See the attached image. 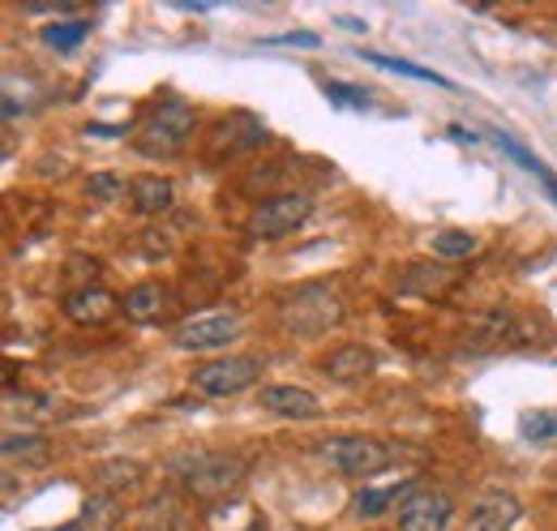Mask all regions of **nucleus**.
<instances>
[{
  "mask_svg": "<svg viewBox=\"0 0 557 531\" xmlns=\"http://www.w3.org/2000/svg\"><path fill=\"white\" fill-rule=\"evenodd\" d=\"M455 519V502L437 489H412L399 502V531H446Z\"/></svg>",
  "mask_w": 557,
  "mask_h": 531,
  "instance_id": "nucleus-8",
  "label": "nucleus"
},
{
  "mask_svg": "<svg viewBox=\"0 0 557 531\" xmlns=\"http://www.w3.org/2000/svg\"><path fill=\"white\" fill-rule=\"evenodd\" d=\"M309 214H313V201L305 194H275V198H262L253 206V214L245 219V232L253 240H283L296 227H305Z\"/></svg>",
  "mask_w": 557,
  "mask_h": 531,
  "instance_id": "nucleus-5",
  "label": "nucleus"
},
{
  "mask_svg": "<svg viewBox=\"0 0 557 531\" xmlns=\"http://www.w3.org/2000/svg\"><path fill=\"white\" fill-rule=\"evenodd\" d=\"M450 287H455V270H450V266L412 262V266H404V274H399V292H408V296H424V300L446 296Z\"/></svg>",
  "mask_w": 557,
  "mask_h": 531,
  "instance_id": "nucleus-13",
  "label": "nucleus"
},
{
  "mask_svg": "<svg viewBox=\"0 0 557 531\" xmlns=\"http://www.w3.org/2000/svg\"><path fill=\"white\" fill-rule=\"evenodd\" d=\"M129 206L138 214H168L176 206V185L168 176H138L129 185Z\"/></svg>",
  "mask_w": 557,
  "mask_h": 531,
  "instance_id": "nucleus-14",
  "label": "nucleus"
},
{
  "mask_svg": "<svg viewBox=\"0 0 557 531\" xmlns=\"http://www.w3.org/2000/svg\"><path fill=\"white\" fill-rule=\"evenodd\" d=\"M545 189H549V198L557 201V181H554V172H549V176H545Z\"/></svg>",
  "mask_w": 557,
  "mask_h": 531,
  "instance_id": "nucleus-33",
  "label": "nucleus"
},
{
  "mask_svg": "<svg viewBox=\"0 0 557 531\" xmlns=\"http://www.w3.org/2000/svg\"><path fill=\"white\" fill-rule=\"evenodd\" d=\"M181 528V502L172 493H159L154 502L141 506V528L138 531H176Z\"/></svg>",
  "mask_w": 557,
  "mask_h": 531,
  "instance_id": "nucleus-19",
  "label": "nucleus"
},
{
  "mask_svg": "<svg viewBox=\"0 0 557 531\" xmlns=\"http://www.w3.org/2000/svg\"><path fill=\"white\" fill-rule=\"evenodd\" d=\"M339 26H348V30H364V22H360V17H339Z\"/></svg>",
  "mask_w": 557,
  "mask_h": 531,
  "instance_id": "nucleus-32",
  "label": "nucleus"
},
{
  "mask_svg": "<svg viewBox=\"0 0 557 531\" xmlns=\"http://www.w3.org/2000/svg\"><path fill=\"white\" fill-rule=\"evenodd\" d=\"M554 429H557L554 416H541V411L536 416H523V437H549Z\"/></svg>",
  "mask_w": 557,
  "mask_h": 531,
  "instance_id": "nucleus-30",
  "label": "nucleus"
},
{
  "mask_svg": "<svg viewBox=\"0 0 557 531\" xmlns=\"http://www.w3.org/2000/svg\"><path fill=\"white\" fill-rule=\"evenodd\" d=\"M86 30H90V26H86L82 17H77V22H52V26L44 30V44L57 48V52H73V48L86 39Z\"/></svg>",
  "mask_w": 557,
  "mask_h": 531,
  "instance_id": "nucleus-23",
  "label": "nucleus"
},
{
  "mask_svg": "<svg viewBox=\"0 0 557 531\" xmlns=\"http://www.w3.org/2000/svg\"><path fill=\"white\" fill-rule=\"evenodd\" d=\"M262 44H267V48H322V39L309 35V30H296V35H267Z\"/></svg>",
  "mask_w": 557,
  "mask_h": 531,
  "instance_id": "nucleus-29",
  "label": "nucleus"
},
{
  "mask_svg": "<svg viewBox=\"0 0 557 531\" xmlns=\"http://www.w3.org/2000/svg\"><path fill=\"white\" fill-rule=\"evenodd\" d=\"M61 309H65V318H70L73 326H103V322H112L121 313V300L108 287L86 283V287H73Z\"/></svg>",
  "mask_w": 557,
  "mask_h": 531,
  "instance_id": "nucleus-10",
  "label": "nucleus"
},
{
  "mask_svg": "<svg viewBox=\"0 0 557 531\" xmlns=\"http://www.w3.org/2000/svg\"><path fill=\"white\" fill-rule=\"evenodd\" d=\"M141 476H146V467L138 459H108V464L95 467V484L103 489V493H121V489H134Z\"/></svg>",
  "mask_w": 557,
  "mask_h": 531,
  "instance_id": "nucleus-17",
  "label": "nucleus"
},
{
  "mask_svg": "<svg viewBox=\"0 0 557 531\" xmlns=\"http://www.w3.org/2000/svg\"><path fill=\"white\" fill-rule=\"evenodd\" d=\"M116 523V497L112 493H99L82 506V531H108Z\"/></svg>",
  "mask_w": 557,
  "mask_h": 531,
  "instance_id": "nucleus-22",
  "label": "nucleus"
},
{
  "mask_svg": "<svg viewBox=\"0 0 557 531\" xmlns=\"http://www.w3.org/2000/svg\"><path fill=\"white\" fill-rule=\"evenodd\" d=\"M240 313H210V318H194L176 331V347L181 351H219L240 334Z\"/></svg>",
  "mask_w": 557,
  "mask_h": 531,
  "instance_id": "nucleus-9",
  "label": "nucleus"
},
{
  "mask_svg": "<svg viewBox=\"0 0 557 531\" xmlns=\"http://www.w3.org/2000/svg\"><path fill=\"white\" fill-rule=\"evenodd\" d=\"M412 489H417L412 480H399V484H386V489H364V493L356 497V515H360V519H377V515H382L391 502L408 497Z\"/></svg>",
  "mask_w": 557,
  "mask_h": 531,
  "instance_id": "nucleus-20",
  "label": "nucleus"
},
{
  "mask_svg": "<svg viewBox=\"0 0 557 531\" xmlns=\"http://www.w3.org/2000/svg\"><path fill=\"white\" fill-rule=\"evenodd\" d=\"M240 531H267L262 523H249V528H240Z\"/></svg>",
  "mask_w": 557,
  "mask_h": 531,
  "instance_id": "nucleus-34",
  "label": "nucleus"
},
{
  "mask_svg": "<svg viewBox=\"0 0 557 531\" xmlns=\"http://www.w3.org/2000/svg\"><path fill=\"white\" fill-rule=\"evenodd\" d=\"M322 90H326V99H335V103H344V108H364V103H369V95H364L360 86H348V82H326Z\"/></svg>",
  "mask_w": 557,
  "mask_h": 531,
  "instance_id": "nucleus-28",
  "label": "nucleus"
},
{
  "mask_svg": "<svg viewBox=\"0 0 557 531\" xmlns=\"http://www.w3.org/2000/svg\"><path fill=\"white\" fill-rule=\"evenodd\" d=\"M373 351L369 347H360V343H344V347H335L331 356H326V373L335 378V382H360V378H369L373 373Z\"/></svg>",
  "mask_w": 557,
  "mask_h": 531,
  "instance_id": "nucleus-15",
  "label": "nucleus"
},
{
  "mask_svg": "<svg viewBox=\"0 0 557 531\" xmlns=\"http://www.w3.org/2000/svg\"><path fill=\"white\" fill-rule=\"evenodd\" d=\"M476 249H481V240H476L472 232H455V227H446V232L433 236V254H437V258H472Z\"/></svg>",
  "mask_w": 557,
  "mask_h": 531,
  "instance_id": "nucleus-21",
  "label": "nucleus"
},
{
  "mask_svg": "<svg viewBox=\"0 0 557 531\" xmlns=\"http://www.w3.org/2000/svg\"><path fill=\"white\" fill-rule=\"evenodd\" d=\"M472 331L485 334V343H502V338L515 334V318H510V309H488L472 322Z\"/></svg>",
  "mask_w": 557,
  "mask_h": 531,
  "instance_id": "nucleus-24",
  "label": "nucleus"
},
{
  "mask_svg": "<svg viewBox=\"0 0 557 531\" xmlns=\"http://www.w3.org/2000/svg\"><path fill=\"white\" fill-rule=\"evenodd\" d=\"M258 407L271 411V416H283V420H313L322 416V398L305 386H267L258 395Z\"/></svg>",
  "mask_w": 557,
  "mask_h": 531,
  "instance_id": "nucleus-11",
  "label": "nucleus"
},
{
  "mask_svg": "<svg viewBox=\"0 0 557 531\" xmlns=\"http://www.w3.org/2000/svg\"><path fill=\"white\" fill-rule=\"evenodd\" d=\"M322 455L335 471L356 476V480H369V476H377V471L395 464V446H386L377 437H326Z\"/></svg>",
  "mask_w": 557,
  "mask_h": 531,
  "instance_id": "nucleus-6",
  "label": "nucleus"
},
{
  "mask_svg": "<svg viewBox=\"0 0 557 531\" xmlns=\"http://www.w3.org/2000/svg\"><path fill=\"white\" fill-rule=\"evenodd\" d=\"M262 141H267V125L253 112H232V116L214 121V129L207 137V159L227 163V159H240V155L258 150Z\"/></svg>",
  "mask_w": 557,
  "mask_h": 531,
  "instance_id": "nucleus-7",
  "label": "nucleus"
},
{
  "mask_svg": "<svg viewBox=\"0 0 557 531\" xmlns=\"http://www.w3.org/2000/svg\"><path fill=\"white\" fill-rule=\"evenodd\" d=\"M194 391L207 398H232L249 386L262 382V360L258 356H219V360H207L194 369Z\"/></svg>",
  "mask_w": 557,
  "mask_h": 531,
  "instance_id": "nucleus-4",
  "label": "nucleus"
},
{
  "mask_svg": "<svg viewBox=\"0 0 557 531\" xmlns=\"http://www.w3.org/2000/svg\"><path fill=\"white\" fill-rule=\"evenodd\" d=\"M198 129V116H194V108L189 103H181V99H168V103H159L154 108V116L146 121V129H141V155H159V159H168V155H181L185 146H189V137Z\"/></svg>",
  "mask_w": 557,
  "mask_h": 531,
  "instance_id": "nucleus-3",
  "label": "nucleus"
},
{
  "mask_svg": "<svg viewBox=\"0 0 557 531\" xmlns=\"http://www.w3.org/2000/svg\"><path fill=\"white\" fill-rule=\"evenodd\" d=\"M181 489L198 502H223L232 493H240V484L249 480V459L227 455V450H198L172 464Z\"/></svg>",
  "mask_w": 557,
  "mask_h": 531,
  "instance_id": "nucleus-1",
  "label": "nucleus"
},
{
  "mask_svg": "<svg viewBox=\"0 0 557 531\" xmlns=\"http://www.w3.org/2000/svg\"><path fill=\"white\" fill-rule=\"evenodd\" d=\"M86 133H108V137H121L125 129H121V125H90Z\"/></svg>",
  "mask_w": 557,
  "mask_h": 531,
  "instance_id": "nucleus-31",
  "label": "nucleus"
},
{
  "mask_svg": "<svg viewBox=\"0 0 557 531\" xmlns=\"http://www.w3.org/2000/svg\"><path fill=\"white\" fill-rule=\"evenodd\" d=\"M519 519H523L519 497H510V493H502V489L476 497V506H472V531H510Z\"/></svg>",
  "mask_w": 557,
  "mask_h": 531,
  "instance_id": "nucleus-12",
  "label": "nucleus"
},
{
  "mask_svg": "<svg viewBox=\"0 0 557 531\" xmlns=\"http://www.w3.org/2000/svg\"><path fill=\"white\" fill-rule=\"evenodd\" d=\"M4 455H9V459H17V455H22V459H44V455H48V437H39V433H22V437L9 433V437H4Z\"/></svg>",
  "mask_w": 557,
  "mask_h": 531,
  "instance_id": "nucleus-25",
  "label": "nucleus"
},
{
  "mask_svg": "<svg viewBox=\"0 0 557 531\" xmlns=\"http://www.w3.org/2000/svg\"><path fill=\"white\" fill-rule=\"evenodd\" d=\"M356 57L364 61V65H377L386 69V73H399V77H417V82H433V86H455L450 77H442V73H433V69H420L412 65V61H395V57H382V52H364V48H356Z\"/></svg>",
  "mask_w": 557,
  "mask_h": 531,
  "instance_id": "nucleus-18",
  "label": "nucleus"
},
{
  "mask_svg": "<svg viewBox=\"0 0 557 531\" xmlns=\"http://www.w3.org/2000/svg\"><path fill=\"white\" fill-rule=\"evenodd\" d=\"M278 326L287 334H300V338H313V334H326L331 326H339L348 318L344 309V296L331 287V283H305L296 292H287L278 300Z\"/></svg>",
  "mask_w": 557,
  "mask_h": 531,
  "instance_id": "nucleus-2",
  "label": "nucleus"
},
{
  "mask_svg": "<svg viewBox=\"0 0 557 531\" xmlns=\"http://www.w3.org/2000/svg\"><path fill=\"white\" fill-rule=\"evenodd\" d=\"M86 194L95 201H116V198H125V181H121L116 172H95V176L86 181Z\"/></svg>",
  "mask_w": 557,
  "mask_h": 531,
  "instance_id": "nucleus-26",
  "label": "nucleus"
},
{
  "mask_svg": "<svg viewBox=\"0 0 557 531\" xmlns=\"http://www.w3.org/2000/svg\"><path fill=\"white\" fill-rule=\"evenodd\" d=\"M121 309H125V318H134V322H159L163 309H168V292H163L159 283H138V287L125 292Z\"/></svg>",
  "mask_w": 557,
  "mask_h": 531,
  "instance_id": "nucleus-16",
  "label": "nucleus"
},
{
  "mask_svg": "<svg viewBox=\"0 0 557 531\" xmlns=\"http://www.w3.org/2000/svg\"><path fill=\"white\" fill-rule=\"evenodd\" d=\"M493 141H497V146H502V150H506V155H510V159H515V163H523V168H528V172H536V176H541V181H545V176H549V168H545V163H541V159H536V155H532V150H523V146H519V141H515V137H506V133H497V137H493Z\"/></svg>",
  "mask_w": 557,
  "mask_h": 531,
  "instance_id": "nucleus-27",
  "label": "nucleus"
}]
</instances>
